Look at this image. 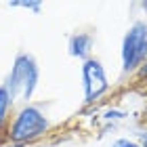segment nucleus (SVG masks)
<instances>
[{"label": "nucleus", "mask_w": 147, "mask_h": 147, "mask_svg": "<svg viewBox=\"0 0 147 147\" xmlns=\"http://www.w3.org/2000/svg\"><path fill=\"white\" fill-rule=\"evenodd\" d=\"M38 82H40V67L36 59L30 53H17L4 82V88L9 90L13 103L23 101L28 105L38 88Z\"/></svg>", "instance_id": "nucleus-1"}, {"label": "nucleus", "mask_w": 147, "mask_h": 147, "mask_svg": "<svg viewBox=\"0 0 147 147\" xmlns=\"http://www.w3.org/2000/svg\"><path fill=\"white\" fill-rule=\"evenodd\" d=\"M51 128L49 118L44 116V111L38 105H23L17 111V116L13 118L11 128H9V139L15 145H23L30 141H36L42 135H46V130Z\"/></svg>", "instance_id": "nucleus-2"}, {"label": "nucleus", "mask_w": 147, "mask_h": 147, "mask_svg": "<svg viewBox=\"0 0 147 147\" xmlns=\"http://www.w3.org/2000/svg\"><path fill=\"white\" fill-rule=\"evenodd\" d=\"M122 71L132 74L141 67V63L147 59V23L135 21L122 38Z\"/></svg>", "instance_id": "nucleus-3"}, {"label": "nucleus", "mask_w": 147, "mask_h": 147, "mask_svg": "<svg viewBox=\"0 0 147 147\" xmlns=\"http://www.w3.org/2000/svg\"><path fill=\"white\" fill-rule=\"evenodd\" d=\"M82 88H84V103L92 105L109 90V80L105 67L99 59H86L82 63Z\"/></svg>", "instance_id": "nucleus-4"}, {"label": "nucleus", "mask_w": 147, "mask_h": 147, "mask_svg": "<svg viewBox=\"0 0 147 147\" xmlns=\"http://www.w3.org/2000/svg\"><path fill=\"white\" fill-rule=\"evenodd\" d=\"M92 46H95V36H92L90 32H78V34L69 36V40H67V53H69V57L80 59L82 63L86 61V59H90Z\"/></svg>", "instance_id": "nucleus-5"}, {"label": "nucleus", "mask_w": 147, "mask_h": 147, "mask_svg": "<svg viewBox=\"0 0 147 147\" xmlns=\"http://www.w3.org/2000/svg\"><path fill=\"white\" fill-rule=\"evenodd\" d=\"M11 107H13V99L9 95V90L4 88V84H0V130L4 128L6 120H9Z\"/></svg>", "instance_id": "nucleus-6"}, {"label": "nucleus", "mask_w": 147, "mask_h": 147, "mask_svg": "<svg viewBox=\"0 0 147 147\" xmlns=\"http://www.w3.org/2000/svg\"><path fill=\"white\" fill-rule=\"evenodd\" d=\"M6 6H11V9L21 6V9H28V11H34V13L42 11V2H38V0H11V2H6Z\"/></svg>", "instance_id": "nucleus-7"}, {"label": "nucleus", "mask_w": 147, "mask_h": 147, "mask_svg": "<svg viewBox=\"0 0 147 147\" xmlns=\"http://www.w3.org/2000/svg\"><path fill=\"white\" fill-rule=\"evenodd\" d=\"M126 116H128L126 111H120V109H107V111L103 113V120H107V122H109V120H122V118H126Z\"/></svg>", "instance_id": "nucleus-8"}, {"label": "nucleus", "mask_w": 147, "mask_h": 147, "mask_svg": "<svg viewBox=\"0 0 147 147\" xmlns=\"http://www.w3.org/2000/svg\"><path fill=\"white\" fill-rule=\"evenodd\" d=\"M111 147H141L137 141H132V139H118V141H113Z\"/></svg>", "instance_id": "nucleus-9"}, {"label": "nucleus", "mask_w": 147, "mask_h": 147, "mask_svg": "<svg viewBox=\"0 0 147 147\" xmlns=\"http://www.w3.org/2000/svg\"><path fill=\"white\" fill-rule=\"evenodd\" d=\"M137 71H139V76H141V78H147V59L141 63V67H139Z\"/></svg>", "instance_id": "nucleus-10"}, {"label": "nucleus", "mask_w": 147, "mask_h": 147, "mask_svg": "<svg viewBox=\"0 0 147 147\" xmlns=\"http://www.w3.org/2000/svg\"><path fill=\"white\" fill-rule=\"evenodd\" d=\"M139 139H141V147H147V132H139Z\"/></svg>", "instance_id": "nucleus-11"}, {"label": "nucleus", "mask_w": 147, "mask_h": 147, "mask_svg": "<svg viewBox=\"0 0 147 147\" xmlns=\"http://www.w3.org/2000/svg\"><path fill=\"white\" fill-rule=\"evenodd\" d=\"M141 9H143V11H147V2H141Z\"/></svg>", "instance_id": "nucleus-12"}, {"label": "nucleus", "mask_w": 147, "mask_h": 147, "mask_svg": "<svg viewBox=\"0 0 147 147\" xmlns=\"http://www.w3.org/2000/svg\"><path fill=\"white\" fill-rule=\"evenodd\" d=\"M0 147H13V145H0Z\"/></svg>", "instance_id": "nucleus-13"}]
</instances>
